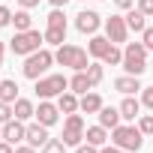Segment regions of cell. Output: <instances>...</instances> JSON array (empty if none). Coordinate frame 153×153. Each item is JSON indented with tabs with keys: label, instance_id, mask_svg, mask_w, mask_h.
Returning a JSON list of instances; mask_svg holds the SVG:
<instances>
[{
	"label": "cell",
	"instance_id": "obj_1",
	"mask_svg": "<svg viewBox=\"0 0 153 153\" xmlns=\"http://www.w3.org/2000/svg\"><path fill=\"white\" fill-rule=\"evenodd\" d=\"M51 63H54V54H51L48 48H39V51H33V54H27V57H24V66H21V72H24V78H30V81H39L42 75L51 69Z\"/></svg>",
	"mask_w": 153,
	"mask_h": 153
},
{
	"label": "cell",
	"instance_id": "obj_2",
	"mask_svg": "<svg viewBox=\"0 0 153 153\" xmlns=\"http://www.w3.org/2000/svg\"><path fill=\"white\" fill-rule=\"evenodd\" d=\"M111 144L120 147V150L138 153L141 144H144V132H141L138 126H114V129H111Z\"/></svg>",
	"mask_w": 153,
	"mask_h": 153
},
{
	"label": "cell",
	"instance_id": "obj_3",
	"mask_svg": "<svg viewBox=\"0 0 153 153\" xmlns=\"http://www.w3.org/2000/svg\"><path fill=\"white\" fill-rule=\"evenodd\" d=\"M54 63H60V66H69V69H75V72H84V69L90 66V60H87V51H84V48H78V45H57Z\"/></svg>",
	"mask_w": 153,
	"mask_h": 153
},
{
	"label": "cell",
	"instance_id": "obj_4",
	"mask_svg": "<svg viewBox=\"0 0 153 153\" xmlns=\"http://www.w3.org/2000/svg\"><path fill=\"white\" fill-rule=\"evenodd\" d=\"M42 42H45V33H39V30H21V33H15V36L9 39V48H12V54L27 57V54L39 51Z\"/></svg>",
	"mask_w": 153,
	"mask_h": 153
},
{
	"label": "cell",
	"instance_id": "obj_5",
	"mask_svg": "<svg viewBox=\"0 0 153 153\" xmlns=\"http://www.w3.org/2000/svg\"><path fill=\"white\" fill-rule=\"evenodd\" d=\"M120 66L126 69V75H141L147 69V48H144V42H129L123 48V63Z\"/></svg>",
	"mask_w": 153,
	"mask_h": 153
},
{
	"label": "cell",
	"instance_id": "obj_6",
	"mask_svg": "<svg viewBox=\"0 0 153 153\" xmlns=\"http://www.w3.org/2000/svg\"><path fill=\"white\" fill-rule=\"evenodd\" d=\"M66 90H69V78L66 75H42L36 81V96L39 99H54V96H60Z\"/></svg>",
	"mask_w": 153,
	"mask_h": 153
},
{
	"label": "cell",
	"instance_id": "obj_7",
	"mask_svg": "<svg viewBox=\"0 0 153 153\" xmlns=\"http://www.w3.org/2000/svg\"><path fill=\"white\" fill-rule=\"evenodd\" d=\"M45 42L48 45H63L66 42V15H63V9H51L48 27H45Z\"/></svg>",
	"mask_w": 153,
	"mask_h": 153
},
{
	"label": "cell",
	"instance_id": "obj_8",
	"mask_svg": "<svg viewBox=\"0 0 153 153\" xmlns=\"http://www.w3.org/2000/svg\"><path fill=\"white\" fill-rule=\"evenodd\" d=\"M84 120L81 114H66V123H63V144L66 147H78L84 141Z\"/></svg>",
	"mask_w": 153,
	"mask_h": 153
},
{
	"label": "cell",
	"instance_id": "obj_9",
	"mask_svg": "<svg viewBox=\"0 0 153 153\" xmlns=\"http://www.w3.org/2000/svg\"><path fill=\"white\" fill-rule=\"evenodd\" d=\"M105 36L117 45V42H126V36H129V24H126V18L123 15H111V18H105Z\"/></svg>",
	"mask_w": 153,
	"mask_h": 153
},
{
	"label": "cell",
	"instance_id": "obj_10",
	"mask_svg": "<svg viewBox=\"0 0 153 153\" xmlns=\"http://www.w3.org/2000/svg\"><path fill=\"white\" fill-rule=\"evenodd\" d=\"M24 138H27V126H24V120L12 117L9 123H3V141H9L12 147H18Z\"/></svg>",
	"mask_w": 153,
	"mask_h": 153
},
{
	"label": "cell",
	"instance_id": "obj_11",
	"mask_svg": "<svg viewBox=\"0 0 153 153\" xmlns=\"http://www.w3.org/2000/svg\"><path fill=\"white\" fill-rule=\"evenodd\" d=\"M99 24H102V18H99V12H93V9H81L78 15H75V27H78L81 33H96L99 30Z\"/></svg>",
	"mask_w": 153,
	"mask_h": 153
},
{
	"label": "cell",
	"instance_id": "obj_12",
	"mask_svg": "<svg viewBox=\"0 0 153 153\" xmlns=\"http://www.w3.org/2000/svg\"><path fill=\"white\" fill-rule=\"evenodd\" d=\"M36 120H39L42 126H54V123L60 120V108H57L54 102L42 99V102H39V108H36Z\"/></svg>",
	"mask_w": 153,
	"mask_h": 153
},
{
	"label": "cell",
	"instance_id": "obj_13",
	"mask_svg": "<svg viewBox=\"0 0 153 153\" xmlns=\"http://www.w3.org/2000/svg\"><path fill=\"white\" fill-rule=\"evenodd\" d=\"M48 138H51V135H48V126H42L39 120L27 126V138H24V141H27L30 147H45V141H48Z\"/></svg>",
	"mask_w": 153,
	"mask_h": 153
},
{
	"label": "cell",
	"instance_id": "obj_14",
	"mask_svg": "<svg viewBox=\"0 0 153 153\" xmlns=\"http://www.w3.org/2000/svg\"><path fill=\"white\" fill-rule=\"evenodd\" d=\"M111 45H114V42H111L108 36H96V33H93V36H90V42H87V54L102 60V57L111 51Z\"/></svg>",
	"mask_w": 153,
	"mask_h": 153
},
{
	"label": "cell",
	"instance_id": "obj_15",
	"mask_svg": "<svg viewBox=\"0 0 153 153\" xmlns=\"http://www.w3.org/2000/svg\"><path fill=\"white\" fill-rule=\"evenodd\" d=\"M78 108H81L84 114H99V108H102V96L93 93V90H87V93L78 99Z\"/></svg>",
	"mask_w": 153,
	"mask_h": 153
},
{
	"label": "cell",
	"instance_id": "obj_16",
	"mask_svg": "<svg viewBox=\"0 0 153 153\" xmlns=\"http://www.w3.org/2000/svg\"><path fill=\"white\" fill-rule=\"evenodd\" d=\"M114 90H120L123 96H132L135 90H144V87L138 84V75H120V78L114 81Z\"/></svg>",
	"mask_w": 153,
	"mask_h": 153
},
{
	"label": "cell",
	"instance_id": "obj_17",
	"mask_svg": "<svg viewBox=\"0 0 153 153\" xmlns=\"http://www.w3.org/2000/svg\"><path fill=\"white\" fill-rule=\"evenodd\" d=\"M69 90L72 93H87V90H93V81H90V75H87V69L84 72H75V78H69Z\"/></svg>",
	"mask_w": 153,
	"mask_h": 153
},
{
	"label": "cell",
	"instance_id": "obj_18",
	"mask_svg": "<svg viewBox=\"0 0 153 153\" xmlns=\"http://www.w3.org/2000/svg\"><path fill=\"white\" fill-rule=\"evenodd\" d=\"M57 108H60V114H75V111H81V108H78V96H75L72 90H66V93L57 96Z\"/></svg>",
	"mask_w": 153,
	"mask_h": 153
},
{
	"label": "cell",
	"instance_id": "obj_19",
	"mask_svg": "<svg viewBox=\"0 0 153 153\" xmlns=\"http://www.w3.org/2000/svg\"><path fill=\"white\" fill-rule=\"evenodd\" d=\"M120 117H123V120H135V117H141V102H138L135 96H126V99L120 102Z\"/></svg>",
	"mask_w": 153,
	"mask_h": 153
},
{
	"label": "cell",
	"instance_id": "obj_20",
	"mask_svg": "<svg viewBox=\"0 0 153 153\" xmlns=\"http://www.w3.org/2000/svg\"><path fill=\"white\" fill-rule=\"evenodd\" d=\"M99 123H102L105 129H114V126H120V108L102 105V108H99Z\"/></svg>",
	"mask_w": 153,
	"mask_h": 153
},
{
	"label": "cell",
	"instance_id": "obj_21",
	"mask_svg": "<svg viewBox=\"0 0 153 153\" xmlns=\"http://www.w3.org/2000/svg\"><path fill=\"white\" fill-rule=\"evenodd\" d=\"M84 138H87V144H93V147H105V141H108V129L99 123V126H90L87 132H84Z\"/></svg>",
	"mask_w": 153,
	"mask_h": 153
},
{
	"label": "cell",
	"instance_id": "obj_22",
	"mask_svg": "<svg viewBox=\"0 0 153 153\" xmlns=\"http://www.w3.org/2000/svg\"><path fill=\"white\" fill-rule=\"evenodd\" d=\"M12 108H15V117H18V120H30V117H36V108H33L30 99H21V96H18V99L12 102Z\"/></svg>",
	"mask_w": 153,
	"mask_h": 153
},
{
	"label": "cell",
	"instance_id": "obj_23",
	"mask_svg": "<svg viewBox=\"0 0 153 153\" xmlns=\"http://www.w3.org/2000/svg\"><path fill=\"white\" fill-rule=\"evenodd\" d=\"M0 99H3V102H15V99H18V84H15L12 78H3V81H0Z\"/></svg>",
	"mask_w": 153,
	"mask_h": 153
},
{
	"label": "cell",
	"instance_id": "obj_24",
	"mask_svg": "<svg viewBox=\"0 0 153 153\" xmlns=\"http://www.w3.org/2000/svg\"><path fill=\"white\" fill-rule=\"evenodd\" d=\"M12 24H15V33H21V30H33V18H30L27 9H18V12L12 15Z\"/></svg>",
	"mask_w": 153,
	"mask_h": 153
},
{
	"label": "cell",
	"instance_id": "obj_25",
	"mask_svg": "<svg viewBox=\"0 0 153 153\" xmlns=\"http://www.w3.org/2000/svg\"><path fill=\"white\" fill-rule=\"evenodd\" d=\"M144 18H147V15H144L141 9H129V15H126V24H129V30H135V33H144V27H147V24H144Z\"/></svg>",
	"mask_w": 153,
	"mask_h": 153
},
{
	"label": "cell",
	"instance_id": "obj_26",
	"mask_svg": "<svg viewBox=\"0 0 153 153\" xmlns=\"http://www.w3.org/2000/svg\"><path fill=\"white\" fill-rule=\"evenodd\" d=\"M42 153H66L63 138H48V141H45V147H42Z\"/></svg>",
	"mask_w": 153,
	"mask_h": 153
},
{
	"label": "cell",
	"instance_id": "obj_27",
	"mask_svg": "<svg viewBox=\"0 0 153 153\" xmlns=\"http://www.w3.org/2000/svg\"><path fill=\"white\" fill-rule=\"evenodd\" d=\"M102 63H108V66H117V63H123V51H120L117 45H111V51L102 57Z\"/></svg>",
	"mask_w": 153,
	"mask_h": 153
},
{
	"label": "cell",
	"instance_id": "obj_28",
	"mask_svg": "<svg viewBox=\"0 0 153 153\" xmlns=\"http://www.w3.org/2000/svg\"><path fill=\"white\" fill-rule=\"evenodd\" d=\"M15 117V108H12V102H3L0 99V123H9Z\"/></svg>",
	"mask_w": 153,
	"mask_h": 153
},
{
	"label": "cell",
	"instance_id": "obj_29",
	"mask_svg": "<svg viewBox=\"0 0 153 153\" xmlns=\"http://www.w3.org/2000/svg\"><path fill=\"white\" fill-rule=\"evenodd\" d=\"M87 75H90V81H93V87H96V84L102 81V75H105V69H102L99 63H90V66H87Z\"/></svg>",
	"mask_w": 153,
	"mask_h": 153
},
{
	"label": "cell",
	"instance_id": "obj_30",
	"mask_svg": "<svg viewBox=\"0 0 153 153\" xmlns=\"http://www.w3.org/2000/svg\"><path fill=\"white\" fill-rule=\"evenodd\" d=\"M138 129H141L144 135H153V114H141V117H138Z\"/></svg>",
	"mask_w": 153,
	"mask_h": 153
},
{
	"label": "cell",
	"instance_id": "obj_31",
	"mask_svg": "<svg viewBox=\"0 0 153 153\" xmlns=\"http://www.w3.org/2000/svg\"><path fill=\"white\" fill-rule=\"evenodd\" d=\"M12 15H15L12 9H6V6H0V27H9V24H12Z\"/></svg>",
	"mask_w": 153,
	"mask_h": 153
},
{
	"label": "cell",
	"instance_id": "obj_32",
	"mask_svg": "<svg viewBox=\"0 0 153 153\" xmlns=\"http://www.w3.org/2000/svg\"><path fill=\"white\" fill-rule=\"evenodd\" d=\"M141 42H144V48H147V51H153V27H144Z\"/></svg>",
	"mask_w": 153,
	"mask_h": 153
},
{
	"label": "cell",
	"instance_id": "obj_33",
	"mask_svg": "<svg viewBox=\"0 0 153 153\" xmlns=\"http://www.w3.org/2000/svg\"><path fill=\"white\" fill-rule=\"evenodd\" d=\"M138 9H141L147 18H153V0H138Z\"/></svg>",
	"mask_w": 153,
	"mask_h": 153
},
{
	"label": "cell",
	"instance_id": "obj_34",
	"mask_svg": "<svg viewBox=\"0 0 153 153\" xmlns=\"http://www.w3.org/2000/svg\"><path fill=\"white\" fill-rule=\"evenodd\" d=\"M141 102H144L147 108H153V87H144V93H141Z\"/></svg>",
	"mask_w": 153,
	"mask_h": 153
},
{
	"label": "cell",
	"instance_id": "obj_35",
	"mask_svg": "<svg viewBox=\"0 0 153 153\" xmlns=\"http://www.w3.org/2000/svg\"><path fill=\"white\" fill-rule=\"evenodd\" d=\"M75 153H99V147H93V144H78Z\"/></svg>",
	"mask_w": 153,
	"mask_h": 153
},
{
	"label": "cell",
	"instance_id": "obj_36",
	"mask_svg": "<svg viewBox=\"0 0 153 153\" xmlns=\"http://www.w3.org/2000/svg\"><path fill=\"white\" fill-rule=\"evenodd\" d=\"M99 153H129V150H120L114 144H105V147H99Z\"/></svg>",
	"mask_w": 153,
	"mask_h": 153
},
{
	"label": "cell",
	"instance_id": "obj_37",
	"mask_svg": "<svg viewBox=\"0 0 153 153\" xmlns=\"http://www.w3.org/2000/svg\"><path fill=\"white\" fill-rule=\"evenodd\" d=\"M18 6L21 9H33V6H39V0H18Z\"/></svg>",
	"mask_w": 153,
	"mask_h": 153
},
{
	"label": "cell",
	"instance_id": "obj_38",
	"mask_svg": "<svg viewBox=\"0 0 153 153\" xmlns=\"http://www.w3.org/2000/svg\"><path fill=\"white\" fill-rule=\"evenodd\" d=\"M15 153H36V147H30V144H18Z\"/></svg>",
	"mask_w": 153,
	"mask_h": 153
},
{
	"label": "cell",
	"instance_id": "obj_39",
	"mask_svg": "<svg viewBox=\"0 0 153 153\" xmlns=\"http://www.w3.org/2000/svg\"><path fill=\"white\" fill-rule=\"evenodd\" d=\"M117 9H132V0H114Z\"/></svg>",
	"mask_w": 153,
	"mask_h": 153
},
{
	"label": "cell",
	"instance_id": "obj_40",
	"mask_svg": "<svg viewBox=\"0 0 153 153\" xmlns=\"http://www.w3.org/2000/svg\"><path fill=\"white\" fill-rule=\"evenodd\" d=\"M0 153H15V147L9 141H0Z\"/></svg>",
	"mask_w": 153,
	"mask_h": 153
},
{
	"label": "cell",
	"instance_id": "obj_41",
	"mask_svg": "<svg viewBox=\"0 0 153 153\" xmlns=\"http://www.w3.org/2000/svg\"><path fill=\"white\" fill-rule=\"evenodd\" d=\"M48 3H51V6H54V9H63V6H66V3H69V0H48Z\"/></svg>",
	"mask_w": 153,
	"mask_h": 153
},
{
	"label": "cell",
	"instance_id": "obj_42",
	"mask_svg": "<svg viewBox=\"0 0 153 153\" xmlns=\"http://www.w3.org/2000/svg\"><path fill=\"white\" fill-rule=\"evenodd\" d=\"M3 51H6V48H3V42H0V66H3Z\"/></svg>",
	"mask_w": 153,
	"mask_h": 153
},
{
	"label": "cell",
	"instance_id": "obj_43",
	"mask_svg": "<svg viewBox=\"0 0 153 153\" xmlns=\"http://www.w3.org/2000/svg\"><path fill=\"white\" fill-rule=\"evenodd\" d=\"M0 141H3V123H0Z\"/></svg>",
	"mask_w": 153,
	"mask_h": 153
}]
</instances>
